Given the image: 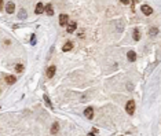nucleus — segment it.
Returning <instances> with one entry per match:
<instances>
[{
	"label": "nucleus",
	"instance_id": "7",
	"mask_svg": "<svg viewBox=\"0 0 161 136\" xmlns=\"http://www.w3.org/2000/svg\"><path fill=\"white\" fill-rule=\"evenodd\" d=\"M34 13H36V14L44 13V6H43L41 3H37V4H36V8H34Z\"/></svg>",
	"mask_w": 161,
	"mask_h": 136
},
{
	"label": "nucleus",
	"instance_id": "17",
	"mask_svg": "<svg viewBox=\"0 0 161 136\" xmlns=\"http://www.w3.org/2000/svg\"><path fill=\"white\" fill-rule=\"evenodd\" d=\"M44 100H46V102L48 103V106H50V107H52V105H51V102H50V99H48V96H46V95H44Z\"/></svg>",
	"mask_w": 161,
	"mask_h": 136
},
{
	"label": "nucleus",
	"instance_id": "9",
	"mask_svg": "<svg viewBox=\"0 0 161 136\" xmlns=\"http://www.w3.org/2000/svg\"><path fill=\"white\" fill-rule=\"evenodd\" d=\"M58 131H59V124L54 122V124H52V127H51V133H52V135H55V133H58Z\"/></svg>",
	"mask_w": 161,
	"mask_h": 136
},
{
	"label": "nucleus",
	"instance_id": "11",
	"mask_svg": "<svg viewBox=\"0 0 161 136\" xmlns=\"http://www.w3.org/2000/svg\"><path fill=\"white\" fill-rule=\"evenodd\" d=\"M73 48V44L70 41L69 43H66V44H64V47H62V51H65V52H68V51H70Z\"/></svg>",
	"mask_w": 161,
	"mask_h": 136
},
{
	"label": "nucleus",
	"instance_id": "12",
	"mask_svg": "<svg viewBox=\"0 0 161 136\" xmlns=\"http://www.w3.org/2000/svg\"><path fill=\"white\" fill-rule=\"evenodd\" d=\"M15 80H17L15 76H6V83H7V84H14Z\"/></svg>",
	"mask_w": 161,
	"mask_h": 136
},
{
	"label": "nucleus",
	"instance_id": "15",
	"mask_svg": "<svg viewBox=\"0 0 161 136\" xmlns=\"http://www.w3.org/2000/svg\"><path fill=\"white\" fill-rule=\"evenodd\" d=\"M15 69H17V72H18V73H21L22 70H24V66H22V65L19 63V65H17V68H15Z\"/></svg>",
	"mask_w": 161,
	"mask_h": 136
},
{
	"label": "nucleus",
	"instance_id": "2",
	"mask_svg": "<svg viewBox=\"0 0 161 136\" xmlns=\"http://www.w3.org/2000/svg\"><path fill=\"white\" fill-rule=\"evenodd\" d=\"M68 22H69V17L66 15V14H61L59 15V25L61 26H65V25H68Z\"/></svg>",
	"mask_w": 161,
	"mask_h": 136
},
{
	"label": "nucleus",
	"instance_id": "8",
	"mask_svg": "<svg viewBox=\"0 0 161 136\" xmlns=\"http://www.w3.org/2000/svg\"><path fill=\"white\" fill-rule=\"evenodd\" d=\"M127 56H128V60H129V62H135L136 60V52H134V51H129L127 54Z\"/></svg>",
	"mask_w": 161,
	"mask_h": 136
},
{
	"label": "nucleus",
	"instance_id": "10",
	"mask_svg": "<svg viewBox=\"0 0 161 136\" xmlns=\"http://www.w3.org/2000/svg\"><path fill=\"white\" fill-rule=\"evenodd\" d=\"M76 28H77L76 22H70V23L68 25V32H69V33H73V32L76 30Z\"/></svg>",
	"mask_w": 161,
	"mask_h": 136
},
{
	"label": "nucleus",
	"instance_id": "18",
	"mask_svg": "<svg viewBox=\"0 0 161 136\" xmlns=\"http://www.w3.org/2000/svg\"><path fill=\"white\" fill-rule=\"evenodd\" d=\"M120 1H121L123 4H128V3H129V0H120Z\"/></svg>",
	"mask_w": 161,
	"mask_h": 136
},
{
	"label": "nucleus",
	"instance_id": "19",
	"mask_svg": "<svg viewBox=\"0 0 161 136\" xmlns=\"http://www.w3.org/2000/svg\"><path fill=\"white\" fill-rule=\"evenodd\" d=\"M1 7H3V0H0V10H1Z\"/></svg>",
	"mask_w": 161,
	"mask_h": 136
},
{
	"label": "nucleus",
	"instance_id": "13",
	"mask_svg": "<svg viewBox=\"0 0 161 136\" xmlns=\"http://www.w3.org/2000/svg\"><path fill=\"white\" fill-rule=\"evenodd\" d=\"M44 11H46L48 15H54V10H52V6H51V4L47 6L46 8H44Z\"/></svg>",
	"mask_w": 161,
	"mask_h": 136
},
{
	"label": "nucleus",
	"instance_id": "16",
	"mask_svg": "<svg viewBox=\"0 0 161 136\" xmlns=\"http://www.w3.org/2000/svg\"><path fill=\"white\" fill-rule=\"evenodd\" d=\"M158 33V29H157V28H153L152 30H150V34H152V36H154V34H157Z\"/></svg>",
	"mask_w": 161,
	"mask_h": 136
},
{
	"label": "nucleus",
	"instance_id": "6",
	"mask_svg": "<svg viewBox=\"0 0 161 136\" xmlns=\"http://www.w3.org/2000/svg\"><path fill=\"white\" fill-rule=\"evenodd\" d=\"M84 115L87 117V118H92V115H94V110H92V107H87L84 110Z\"/></svg>",
	"mask_w": 161,
	"mask_h": 136
},
{
	"label": "nucleus",
	"instance_id": "1",
	"mask_svg": "<svg viewBox=\"0 0 161 136\" xmlns=\"http://www.w3.org/2000/svg\"><path fill=\"white\" fill-rule=\"evenodd\" d=\"M125 110H127L128 114H134L135 113V102L134 100H128V103L125 105Z\"/></svg>",
	"mask_w": 161,
	"mask_h": 136
},
{
	"label": "nucleus",
	"instance_id": "14",
	"mask_svg": "<svg viewBox=\"0 0 161 136\" xmlns=\"http://www.w3.org/2000/svg\"><path fill=\"white\" fill-rule=\"evenodd\" d=\"M132 37H134V40H135V41H138V40L140 38V32H139L138 29L134 30V34H132Z\"/></svg>",
	"mask_w": 161,
	"mask_h": 136
},
{
	"label": "nucleus",
	"instance_id": "5",
	"mask_svg": "<svg viewBox=\"0 0 161 136\" xmlns=\"http://www.w3.org/2000/svg\"><path fill=\"white\" fill-rule=\"evenodd\" d=\"M55 70H56L55 66H50V68L47 69V77H48V78L54 77V74H55Z\"/></svg>",
	"mask_w": 161,
	"mask_h": 136
},
{
	"label": "nucleus",
	"instance_id": "3",
	"mask_svg": "<svg viewBox=\"0 0 161 136\" xmlns=\"http://www.w3.org/2000/svg\"><path fill=\"white\" fill-rule=\"evenodd\" d=\"M6 11L8 14H14V11H15V4H14L13 1H8L7 3V6H6Z\"/></svg>",
	"mask_w": 161,
	"mask_h": 136
},
{
	"label": "nucleus",
	"instance_id": "4",
	"mask_svg": "<svg viewBox=\"0 0 161 136\" xmlns=\"http://www.w3.org/2000/svg\"><path fill=\"white\" fill-rule=\"evenodd\" d=\"M142 13H143L145 15H150V14L153 13V8L150 7V6L145 4V6H142Z\"/></svg>",
	"mask_w": 161,
	"mask_h": 136
}]
</instances>
